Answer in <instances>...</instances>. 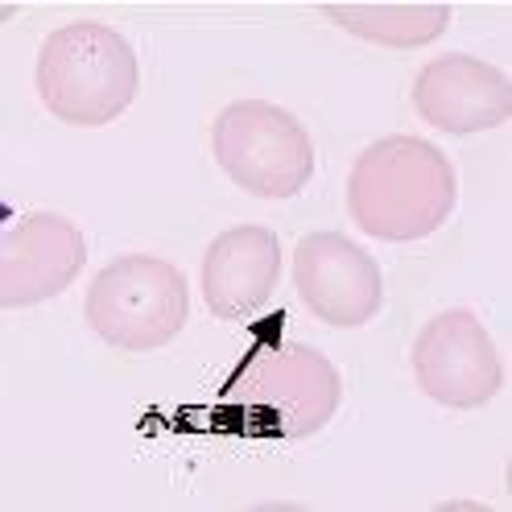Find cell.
Returning a JSON list of instances; mask_svg holds the SVG:
<instances>
[{
	"label": "cell",
	"instance_id": "obj_1",
	"mask_svg": "<svg viewBox=\"0 0 512 512\" xmlns=\"http://www.w3.org/2000/svg\"><path fill=\"white\" fill-rule=\"evenodd\" d=\"M459 203V174L438 145L393 133L372 141L347 174V215L372 240L434 236Z\"/></svg>",
	"mask_w": 512,
	"mask_h": 512
},
{
	"label": "cell",
	"instance_id": "obj_2",
	"mask_svg": "<svg viewBox=\"0 0 512 512\" xmlns=\"http://www.w3.org/2000/svg\"><path fill=\"white\" fill-rule=\"evenodd\" d=\"M42 108L71 128H104L133 108L141 91L137 50L112 25L79 17L46 34L34 67Z\"/></svg>",
	"mask_w": 512,
	"mask_h": 512
},
{
	"label": "cell",
	"instance_id": "obj_3",
	"mask_svg": "<svg viewBox=\"0 0 512 512\" xmlns=\"http://www.w3.org/2000/svg\"><path fill=\"white\" fill-rule=\"evenodd\" d=\"M190 310V285L182 269L153 252H124L91 277L83 318L95 339L124 356L166 347L182 335Z\"/></svg>",
	"mask_w": 512,
	"mask_h": 512
},
{
	"label": "cell",
	"instance_id": "obj_4",
	"mask_svg": "<svg viewBox=\"0 0 512 512\" xmlns=\"http://www.w3.org/2000/svg\"><path fill=\"white\" fill-rule=\"evenodd\" d=\"M211 157L252 199H294L314 178V141L281 104L236 100L211 124Z\"/></svg>",
	"mask_w": 512,
	"mask_h": 512
},
{
	"label": "cell",
	"instance_id": "obj_5",
	"mask_svg": "<svg viewBox=\"0 0 512 512\" xmlns=\"http://www.w3.org/2000/svg\"><path fill=\"white\" fill-rule=\"evenodd\" d=\"M409 368L422 397L446 409H484L508 380L492 331L467 306L430 318L409 347Z\"/></svg>",
	"mask_w": 512,
	"mask_h": 512
},
{
	"label": "cell",
	"instance_id": "obj_6",
	"mask_svg": "<svg viewBox=\"0 0 512 512\" xmlns=\"http://www.w3.org/2000/svg\"><path fill=\"white\" fill-rule=\"evenodd\" d=\"M294 290L335 331L368 327L384 306V273L372 252L343 232H310L294 248Z\"/></svg>",
	"mask_w": 512,
	"mask_h": 512
},
{
	"label": "cell",
	"instance_id": "obj_7",
	"mask_svg": "<svg viewBox=\"0 0 512 512\" xmlns=\"http://www.w3.org/2000/svg\"><path fill=\"white\" fill-rule=\"evenodd\" d=\"M248 397L261 418L285 438L318 434L339 409L343 380L339 368L310 343H281L248 368Z\"/></svg>",
	"mask_w": 512,
	"mask_h": 512
},
{
	"label": "cell",
	"instance_id": "obj_8",
	"mask_svg": "<svg viewBox=\"0 0 512 512\" xmlns=\"http://www.w3.org/2000/svg\"><path fill=\"white\" fill-rule=\"evenodd\" d=\"M87 265V240L67 215L34 211L0 240V302L25 310L67 294Z\"/></svg>",
	"mask_w": 512,
	"mask_h": 512
},
{
	"label": "cell",
	"instance_id": "obj_9",
	"mask_svg": "<svg viewBox=\"0 0 512 512\" xmlns=\"http://www.w3.org/2000/svg\"><path fill=\"white\" fill-rule=\"evenodd\" d=\"M413 112L430 128L471 137L500 128L512 112V87L500 67L475 54H442L413 79Z\"/></svg>",
	"mask_w": 512,
	"mask_h": 512
},
{
	"label": "cell",
	"instance_id": "obj_10",
	"mask_svg": "<svg viewBox=\"0 0 512 512\" xmlns=\"http://www.w3.org/2000/svg\"><path fill=\"white\" fill-rule=\"evenodd\" d=\"M281 281V240L261 223L219 232L203 252L199 290L203 302L223 323H240L261 310Z\"/></svg>",
	"mask_w": 512,
	"mask_h": 512
},
{
	"label": "cell",
	"instance_id": "obj_11",
	"mask_svg": "<svg viewBox=\"0 0 512 512\" xmlns=\"http://www.w3.org/2000/svg\"><path fill=\"white\" fill-rule=\"evenodd\" d=\"M323 17L335 21L343 34L389 46V50H418L446 34L455 9L446 0H331Z\"/></svg>",
	"mask_w": 512,
	"mask_h": 512
}]
</instances>
